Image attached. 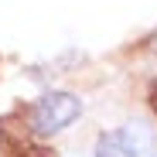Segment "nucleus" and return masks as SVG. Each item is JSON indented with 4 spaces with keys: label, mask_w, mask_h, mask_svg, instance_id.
Returning <instances> with one entry per match:
<instances>
[{
    "label": "nucleus",
    "mask_w": 157,
    "mask_h": 157,
    "mask_svg": "<svg viewBox=\"0 0 157 157\" xmlns=\"http://www.w3.org/2000/svg\"><path fill=\"white\" fill-rule=\"evenodd\" d=\"M78 113H82V99L75 92H44L31 109V126L34 133L48 137V133L65 130L72 120H78Z\"/></svg>",
    "instance_id": "f257e3e1"
},
{
    "label": "nucleus",
    "mask_w": 157,
    "mask_h": 157,
    "mask_svg": "<svg viewBox=\"0 0 157 157\" xmlns=\"http://www.w3.org/2000/svg\"><path fill=\"white\" fill-rule=\"evenodd\" d=\"M144 144H147V137L137 126H123V130L102 133L96 140V157H140Z\"/></svg>",
    "instance_id": "f03ea898"
},
{
    "label": "nucleus",
    "mask_w": 157,
    "mask_h": 157,
    "mask_svg": "<svg viewBox=\"0 0 157 157\" xmlns=\"http://www.w3.org/2000/svg\"><path fill=\"white\" fill-rule=\"evenodd\" d=\"M150 48H154V51H157V38H154V41H150Z\"/></svg>",
    "instance_id": "7ed1b4c3"
},
{
    "label": "nucleus",
    "mask_w": 157,
    "mask_h": 157,
    "mask_svg": "<svg viewBox=\"0 0 157 157\" xmlns=\"http://www.w3.org/2000/svg\"><path fill=\"white\" fill-rule=\"evenodd\" d=\"M154 157H157V154H154Z\"/></svg>",
    "instance_id": "20e7f679"
}]
</instances>
